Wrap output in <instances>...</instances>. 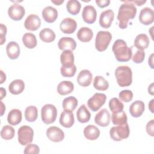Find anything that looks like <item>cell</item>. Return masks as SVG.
<instances>
[{
    "label": "cell",
    "mask_w": 154,
    "mask_h": 154,
    "mask_svg": "<svg viewBox=\"0 0 154 154\" xmlns=\"http://www.w3.org/2000/svg\"><path fill=\"white\" fill-rule=\"evenodd\" d=\"M22 112L18 109H13L8 114L7 122L11 125H17L22 120Z\"/></svg>",
    "instance_id": "cell-27"
},
{
    "label": "cell",
    "mask_w": 154,
    "mask_h": 154,
    "mask_svg": "<svg viewBox=\"0 0 154 154\" xmlns=\"http://www.w3.org/2000/svg\"><path fill=\"white\" fill-rule=\"evenodd\" d=\"M74 90V85L69 81H63L58 84L57 90L58 94L62 96L67 95L72 93Z\"/></svg>",
    "instance_id": "cell-24"
},
{
    "label": "cell",
    "mask_w": 154,
    "mask_h": 154,
    "mask_svg": "<svg viewBox=\"0 0 154 154\" xmlns=\"http://www.w3.org/2000/svg\"><path fill=\"white\" fill-rule=\"evenodd\" d=\"M81 7V3L77 0H69L66 4L67 11L72 15H76L78 14L80 11Z\"/></svg>",
    "instance_id": "cell-36"
},
{
    "label": "cell",
    "mask_w": 154,
    "mask_h": 154,
    "mask_svg": "<svg viewBox=\"0 0 154 154\" xmlns=\"http://www.w3.org/2000/svg\"><path fill=\"white\" fill-rule=\"evenodd\" d=\"M146 132L147 133L152 136H154V120H150L146 125Z\"/></svg>",
    "instance_id": "cell-45"
},
{
    "label": "cell",
    "mask_w": 154,
    "mask_h": 154,
    "mask_svg": "<svg viewBox=\"0 0 154 154\" xmlns=\"http://www.w3.org/2000/svg\"><path fill=\"white\" fill-rule=\"evenodd\" d=\"M114 18V13L111 9H108L101 13L99 17V24L103 28L111 26Z\"/></svg>",
    "instance_id": "cell-16"
},
{
    "label": "cell",
    "mask_w": 154,
    "mask_h": 154,
    "mask_svg": "<svg viewBox=\"0 0 154 154\" xmlns=\"http://www.w3.org/2000/svg\"><path fill=\"white\" fill-rule=\"evenodd\" d=\"M25 10L23 7L18 4H14L8 8V16L14 20H20L24 16Z\"/></svg>",
    "instance_id": "cell-11"
},
{
    "label": "cell",
    "mask_w": 154,
    "mask_h": 154,
    "mask_svg": "<svg viewBox=\"0 0 154 154\" xmlns=\"http://www.w3.org/2000/svg\"><path fill=\"white\" fill-rule=\"evenodd\" d=\"M60 61L62 66L70 67L74 64V55L70 50H64L60 55Z\"/></svg>",
    "instance_id": "cell-22"
},
{
    "label": "cell",
    "mask_w": 154,
    "mask_h": 154,
    "mask_svg": "<svg viewBox=\"0 0 154 154\" xmlns=\"http://www.w3.org/2000/svg\"><path fill=\"white\" fill-rule=\"evenodd\" d=\"M57 110L52 104L45 105L41 109V117L42 121L46 125L54 123L57 118Z\"/></svg>",
    "instance_id": "cell-6"
},
{
    "label": "cell",
    "mask_w": 154,
    "mask_h": 154,
    "mask_svg": "<svg viewBox=\"0 0 154 154\" xmlns=\"http://www.w3.org/2000/svg\"><path fill=\"white\" fill-rule=\"evenodd\" d=\"M76 27V22L70 17L64 19L60 24V29L64 34H72L75 31Z\"/></svg>",
    "instance_id": "cell-13"
},
{
    "label": "cell",
    "mask_w": 154,
    "mask_h": 154,
    "mask_svg": "<svg viewBox=\"0 0 154 154\" xmlns=\"http://www.w3.org/2000/svg\"><path fill=\"white\" fill-rule=\"evenodd\" d=\"M7 33V27L2 23L0 24V40L1 45H3L5 42V35Z\"/></svg>",
    "instance_id": "cell-44"
},
{
    "label": "cell",
    "mask_w": 154,
    "mask_h": 154,
    "mask_svg": "<svg viewBox=\"0 0 154 154\" xmlns=\"http://www.w3.org/2000/svg\"><path fill=\"white\" fill-rule=\"evenodd\" d=\"M93 79L92 73L87 69H84L79 73L77 76V82L82 87H87L91 83Z\"/></svg>",
    "instance_id": "cell-18"
},
{
    "label": "cell",
    "mask_w": 154,
    "mask_h": 154,
    "mask_svg": "<svg viewBox=\"0 0 154 154\" xmlns=\"http://www.w3.org/2000/svg\"><path fill=\"white\" fill-rule=\"evenodd\" d=\"M0 72H1V82L0 83L2 84V83L4 82V81H5V79H6V75L3 72L2 70H1Z\"/></svg>",
    "instance_id": "cell-50"
},
{
    "label": "cell",
    "mask_w": 154,
    "mask_h": 154,
    "mask_svg": "<svg viewBox=\"0 0 154 154\" xmlns=\"http://www.w3.org/2000/svg\"><path fill=\"white\" fill-rule=\"evenodd\" d=\"M94 87L100 91H105L109 87L108 82L102 76H96L93 81Z\"/></svg>",
    "instance_id": "cell-34"
},
{
    "label": "cell",
    "mask_w": 154,
    "mask_h": 154,
    "mask_svg": "<svg viewBox=\"0 0 154 154\" xmlns=\"http://www.w3.org/2000/svg\"><path fill=\"white\" fill-rule=\"evenodd\" d=\"M20 47L16 42H9L6 46V52L8 57L11 59L14 60L18 58L20 55Z\"/></svg>",
    "instance_id": "cell-23"
},
{
    "label": "cell",
    "mask_w": 154,
    "mask_h": 154,
    "mask_svg": "<svg viewBox=\"0 0 154 154\" xmlns=\"http://www.w3.org/2000/svg\"><path fill=\"white\" fill-rule=\"evenodd\" d=\"M51 2L54 4H55V5H61L62 3L64 2V0H60V1H53L52 0Z\"/></svg>",
    "instance_id": "cell-53"
},
{
    "label": "cell",
    "mask_w": 154,
    "mask_h": 154,
    "mask_svg": "<svg viewBox=\"0 0 154 154\" xmlns=\"http://www.w3.org/2000/svg\"><path fill=\"white\" fill-rule=\"evenodd\" d=\"M41 25V19L36 14H29L25 19L24 26L28 30L34 31L38 29Z\"/></svg>",
    "instance_id": "cell-15"
},
{
    "label": "cell",
    "mask_w": 154,
    "mask_h": 154,
    "mask_svg": "<svg viewBox=\"0 0 154 154\" xmlns=\"http://www.w3.org/2000/svg\"><path fill=\"white\" fill-rule=\"evenodd\" d=\"M153 102H154V99H152V100H150V102H149V108L150 111L152 113H153V112H154V109H153V105H154V103H153Z\"/></svg>",
    "instance_id": "cell-49"
},
{
    "label": "cell",
    "mask_w": 154,
    "mask_h": 154,
    "mask_svg": "<svg viewBox=\"0 0 154 154\" xmlns=\"http://www.w3.org/2000/svg\"><path fill=\"white\" fill-rule=\"evenodd\" d=\"M23 45L29 49H32L37 46V42L35 35L31 32H26L22 37Z\"/></svg>",
    "instance_id": "cell-31"
},
{
    "label": "cell",
    "mask_w": 154,
    "mask_h": 154,
    "mask_svg": "<svg viewBox=\"0 0 154 154\" xmlns=\"http://www.w3.org/2000/svg\"><path fill=\"white\" fill-rule=\"evenodd\" d=\"M106 96L103 93H96L87 101L88 108L93 111H98L105 103Z\"/></svg>",
    "instance_id": "cell-8"
},
{
    "label": "cell",
    "mask_w": 154,
    "mask_h": 154,
    "mask_svg": "<svg viewBox=\"0 0 154 154\" xmlns=\"http://www.w3.org/2000/svg\"><path fill=\"white\" fill-rule=\"evenodd\" d=\"M1 100H2L6 96V91L4 88H1Z\"/></svg>",
    "instance_id": "cell-52"
},
{
    "label": "cell",
    "mask_w": 154,
    "mask_h": 154,
    "mask_svg": "<svg viewBox=\"0 0 154 154\" xmlns=\"http://www.w3.org/2000/svg\"><path fill=\"white\" fill-rule=\"evenodd\" d=\"M18 141L22 146L30 144L33 140L34 131L29 126H22L17 131Z\"/></svg>",
    "instance_id": "cell-7"
},
{
    "label": "cell",
    "mask_w": 154,
    "mask_h": 154,
    "mask_svg": "<svg viewBox=\"0 0 154 154\" xmlns=\"http://www.w3.org/2000/svg\"><path fill=\"white\" fill-rule=\"evenodd\" d=\"M77 120L80 123H86L88 122L91 117V114L85 105H82L76 112Z\"/></svg>",
    "instance_id": "cell-29"
},
{
    "label": "cell",
    "mask_w": 154,
    "mask_h": 154,
    "mask_svg": "<svg viewBox=\"0 0 154 154\" xmlns=\"http://www.w3.org/2000/svg\"><path fill=\"white\" fill-rule=\"evenodd\" d=\"M148 92L151 95H153V83H152L148 88Z\"/></svg>",
    "instance_id": "cell-51"
},
{
    "label": "cell",
    "mask_w": 154,
    "mask_h": 154,
    "mask_svg": "<svg viewBox=\"0 0 154 154\" xmlns=\"http://www.w3.org/2000/svg\"><path fill=\"white\" fill-rule=\"evenodd\" d=\"M145 57V53L143 50H138L133 55V57L131 58L132 61L135 63H142Z\"/></svg>",
    "instance_id": "cell-42"
},
{
    "label": "cell",
    "mask_w": 154,
    "mask_h": 154,
    "mask_svg": "<svg viewBox=\"0 0 154 154\" xmlns=\"http://www.w3.org/2000/svg\"><path fill=\"white\" fill-rule=\"evenodd\" d=\"M145 105L143 101L136 100L131 103L129 107V112L134 117H139L144 112Z\"/></svg>",
    "instance_id": "cell-21"
},
{
    "label": "cell",
    "mask_w": 154,
    "mask_h": 154,
    "mask_svg": "<svg viewBox=\"0 0 154 154\" xmlns=\"http://www.w3.org/2000/svg\"><path fill=\"white\" fill-rule=\"evenodd\" d=\"M78 104V102L76 97L73 96H69L66 97L63 100L62 105L64 110L73 111L76 108Z\"/></svg>",
    "instance_id": "cell-33"
},
{
    "label": "cell",
    "mask_w": 154,
    "mask_h": 154,
    "mask_svg": "<svg viewBox=\"0 0 154 154\" xmlns=\"http://www.w3.org/2000/svg\"><path fill=\"white\" fill-rule=\"evenodd\" d=\"M138 18L142 24L149 25L154 21V11L149 7H144L140 11Z\"/></svg>",
    "instance_id": "cell-14"
},
{
    "label": "cell",
    "mask_w": 154,
    "mask_h": 154,
    "mask_svg": "<svg viewBox=\"0 0 154 154\" xmlns=\"http://www.w3.org/2000/svg\"><path fill=\"white\" fill-rule=\"evenodd\" d=\"M93 37V31L88 27L81 28L77 32L78 38L82 42H90Z\"/></svg>",
    "instance_id": "cell-28"
},
{
    "label": "cell",
    "mask_w": 154,
    "mask_h": 154,
    "mask_svg": "<svg viewBox=\"0 0 154 154\" xmlns=\"http://www.w3.org/2000/svg\"><path fill=\"white\" fill-rule=\"evenodd\" d=\"M96 3L97 6L100 8H104L109 5L110 3L109 0H96Z\"/></svg>",
    "instance_id": "cell-46"
},
{
    "label": "cell",
    "mask_w": 154,
    "mask_h": 154,
    "mask_svg": "<svg viewBox=\"0 0 154 154\" xmlns=\"http://www.w3.org/2000/svg\"><path fill=\"white\" fill-rule=\"evenodd\" d=\"M84 21L88 24L93 23L96 19L97 12L95 8L92 5H86L84 7L82 13Z\"/></svg>",
    "instance_id": "cell-12"
},
{
    "label": "cell",
    "mask_w": 154,
    "mask_h": 154,
    "mask_svg": "<svg viewBox=\"0 0 154 154\" xmlns=\"http://www.w3.org/2000/svg\"><path fill=\"white\" fill-rule=\"evenodd\" d=\"M75 119L72 111L64 110V111L61 113L60 117V123L61 125L64 128H69L73 125Z\"/></svg>",
    "instance_id": "cell-17"
},
{
    "label": "cell",
    "mask_w": 154,
    "mask_h": 154,
    "mask_svg": "<svg viewBox=\"0 0 154 154\" xmlns=\"http://www.w3.org/2000/svg\"><path fill=\"white\" fill-rule=\"evenodd\" d=\"M131 2H132L133 4H135L137 5L138 6H141L143 4H144V3H146V1L144 0V1H130Z\"/></svg>",
    "instance_id": "cell-48"
},
{
    "label": "cell",
    "mask_w": 154,
    "mask_h": 154,
    "mask_svg": "<svg viewBox=\"0 0 154 154\" xmlns=\"http://www.w3.org/2000/svg\"><path fill=\"white\" fill-rule=\"evenodd\" d=\"M38 116L37 108L32 105L26 108L25 111V119L29 122H33L36 120Z\"/></svg>",
    "instance_id": "cell-37"
},
{
    "label": "cell",
    "mask_w": 154,
    "mask_h": 154,
    "mask_svg": "<svg viewBox=\"0 0 154 154\" xmlns=\"http://www.w3.org/2000/svg\"><path fill=\"white\" fill-rule=\"evenodd\" d=\"M130 133L129 125L127 123L118 125L117 126H113L109 131V135L111 138L116 141H121L123 139L127 138Z\"/></svg>",
    "instance_id": "cell-4"
},
{
    "label": "cell",
    "mask_w": 154,
    "mask_h": 154,
    "mask_svg": "<svg viewBox=\"0 0 154 154\" xmlns=\"http://www.w3.org/2000/svg\"><path fill=\"white\" fill-rule=\"evenodd\" d=\"M25 88L24 82L21 79H15L8 85V90L13 94L21 93Z\"/></svg>",
    "instance_id": "cell-30"
},
{
    "label": "cell",
    "mask_w": 154,
    "mask_h": 154,
    "mask_svg": "<svg viewBox=\"0 0 154 154\" xmlns=\"http://www.w3.org/2000/svg\"><path fill=\"white\" fill-rule=\"evenodd\" d=\"M42 17L48 23L54 22L58 17V11L56 8L51 6H48L42 10Z\"/></svg>",
    "instance_id": "cell-20"
},
{
    "label": "cell",
    "mask_w": 154,
    "mask_h": 154,
    "mask_svg": "<svg viewBox=\"0 0 154 154\" xmlns=\"http://www.w3.org/2000/svg\"><path fill=\"white\" fill-rule=\"evenodd\" d=\"M119 9L117 20L119 26L121 29H125L128 26L129 20L133 19L137 13V8L134 4L130 1H124Z\"/></svg>",
    "instance_id": "cell-1"
},
{
    "label": "cell",
    "mask_w": 154,
    "mask_h": 154,
    "mask_svg": "<svg viewBox=\"0 0 154 154\" xmlns=\"http://www.w3.org/2000/svg\"><path fill=\"white\" fill-rule=\"evenodd\" d=\"M109 108L112 113H118L123 111L124 105L117 97H113L109 101Z\"/></svg>",
    "instance_id": "cell-35"
},
{
    "label": "cell",
    "mask_w": 154,
    "mask_h": 154,
    "mask_svg": "<svg viewBox=\"0 0 154 154\" xmlns=\"http://www.w3.org/2000/svg\"><path fill=\"white\" fill-rule=\"evenodd\" d=\"M84 137L89 140H95L100 135L99 129L93 125H88L84 129Z\"/></svg>",
    "instance_id": "cell-25"
},
{
    "label": "cell",
    "mask_w": 154,
    "mask_h": 154,
    "mask_svg": "<svg viewBox=\"0 0 154 154\" xmlns=\"http://www.w3.org/2000/svg\"><path fill=\"white\" fill-rule=\"evenodd\" d=\"M119 97L121 100L125 102H129L133 98V93L131 90H124L119 93Z\"/></svg>",
    "instance_id": "cell-41"
},
{
    "label": "cell",
    "mask_w": 154,
    "mask_h": 154,
    "mask_svg": "<svg viewBox=\"0 0 154 154\" xmlns=\"http://www.w3.org/2000/svg\"><path fill=\"white\" fill-rule=\"evenodd\" d=\"M112 39V35L109 31H100L95 39V48L99 52L105 51Z\"/></svg>",
    "instance_id": "cell-5"
},
{
    "label": "cell",
    "mask_w": 154,
    "mask_h": 154,
    "mask_svg": "<svg viewBox=\"0 0 154 154\" xmlns=\"http://www.w3.org/2000/svg\"><path fill=\"white\" fill-rule=\"evenodd\" d=\"M128 117L126 113L122 111L118 113H112L111 115V120L114 125H121L127 123Z\"/></svg>",
    "instance_id": "cell-38"
},
{
    "label": "cell",
    "mask_w": 154,
    "mask_h": 154,
    "mask_svg": "<svg viewBox=\"0 0 154 154\" xmlns=\"http://www.w3.org/2000/svg\"><path fill=\"white\" fill-rule=\"evenodd\" d=\"M46 136L53 142H60L64 138V132L57 126H51L46 130Z\"/></svg>",
    "instance_id": "cell-9"
},
{
    "label": "cell",
    "mask_w": 154,
    "mask_h": 154,
    "mask_svg": "<svg viewBox=\"0 0 154 154\" xmlns=\"http://www.w3.org/2000/svg\"><path fill=\"white\" fill-rule=\"evenodd\" d=\"M115 76L117 82L120 87L129 86L132 82V72L127 66H120L115 70Z\"/></svg>",
    "instance_id": "cell-3"
},
{
    "label": "cell",
    "mask_w": 154,
    "mask_h": 154,
    "mask_svg": "<svg viewBox=\"0 0 154 154\" xmlns=\"http://www.w3.org/2000/svg\"><path fill=\"white\" fill-rule=\"evenodd\" d=\"M1 115L2 116L3 115L5 110V106H4V103H2V101H1Z\"/></svg>",
    "instance_id": "cell-54"
},
{
    "label": "cell",
    "mask_w": 154,
    "mask_h": 154,
    "mask_svg": "<svg viewBox=\"0 0 154 154\" xmlns=\"http://www.w3.org/2000/svg\"><path fill=\"white\" fill-rule=\"evenodd\" d=\"M14 134L15 131L14 128L9 125H5L3 126L1 131V137L5 140H11L14 137Z\"/></svg>",
    "instance_id": "cell-39"
},
{
    "label": "cell",
    "mask_w": 154,
    "mask_h": 154,
    "mask_svg": "<svg viewBox=\"0 0 154 154\" xmlns=\"http://www.w3.org/2000/svg\"><path fill=\"white\" fill-rule=\"evenodd\" d=\"M153 54H152L149 58V65L152 69H153Z\"/></svg>",
    "instance_id": "cell-47"
},
{
    "label": "cell",
    "mask_w": 154,
    "mask_h": 154,
    "mask_svg": "<svg viewBox=\"0 0 154 154\" xmlns=\"http://www.w3.org/2000/svg\"><path fill=\"white\" fill-rule=\"evenodd\" d=\"M112 50L118 61H128L132 58V49L129 48L126 42L122 39H118L114 42Z\"/></svg>",
    "instance_id": "cell-2"
},
{
    "label": "cell",
    "mask_w": 154,
    "mask_h": 154,
    "mask_svg": "<svg viewBox=\"0 0 154 154\" xmlns=\"http://www.w3.org/2000/svg\"><path fill=\"white\" fill-rule=\"evenodd\" d=\"M76 70V67L75 64H73L70 67H64L61 66L60 68V72L63 76L64 77H72L75 75Z\"/></svg>",
    "instance_id": "cell-40"
},
{
    "label": "cell",
    "mask_w": 154,
    "mask_h": 154,
    "mask_svg": "<svg viewBox=\"0 0 154 154\" xmlns=\"http://www.w3.org/2000/svg\"><path fill=\"white\" fill-rule=\"evenodd\" d=\"M149 38L148 36L145 34H138L134 40V45L138 50H144L149 46Z\"/></svg>",
    "instance_id": "cell-26"
},
{
    "label": "cell",
    "mask_w": 154,
    "mask_h": 154,
    "mask_svg": "<svg viewBox=\"0 0 154 154\" xmlns=\"http://www.w3.org/2000/svg\"><path fill=\"white\" fill-rule=\"evenodd\" d=\"M110 120V114L105 108L102 109L100 111H99L94 117L95 123L102 127H106L109 125Z\"/></svg>",
    "instance_id": "cell-10"
},
{
    "label": "cell",
    "mask_w": 154,
    "mask_h": 154,
    "mask_svg": "<svg viewBox=\"0 0 154 154\" xmlns=\"http://www.w3.org/2000/svg\"><path fill=\"white\" fill-rule=\"evenodd\" d=\"M40 38L44 42L50 43L53 42L55 38V34L51 29L45 28L42 29L39 33Z\"/></svg>",
    "instance_id": "cell-32"
},
{
    "label": "cell",
    "mask_w": 154,
    "mask_h": 154,
    "mask_svg": "<svg viewBox=\"0 0 154 154\" xmlns=\"http://www.w3.org/2000/svg\"><path fill=\"white\" fill-rule=\"evenodd\" d=\"M23 152L25 154H37L40 152V148L37 144H29L25 148Z\"/></svg>",
    "instance_id": "cell-43"
},
{
    "label": "cell",
    "mask_w": 154,
    "mask_h": 154,
    "mask_svg": "<svg viewBox=\"0 0 154 154\" xmlns=\"http://www.w3.org/2000/svg\"><path fill=\"white\" fill-rule=\"evenodd\" d=\"M58 46L61 51H74L76 47V43L73 38L63 37L59 40L58 42Z\"/></svg>",
    "instance_id": "cell-19"
}]
</instances>
